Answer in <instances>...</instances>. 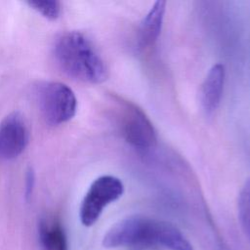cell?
<instances>
[{
  "mask_svg": "<svg viewBox=\"0 0 250 250\" xmlns=\"http://www.w3.org/2000/svg\"><path fill=\"white\" fill-rule=\"evenodd\" d=\"M39 239L44 250H67L64 230L56 220H42L39 224Z\"/></svg>",
  "mask_w": 250,
  "mask_h": 250,
  "instance_id": "cell-9",
  "label": "cell"
},
{
  "mask_svg": "<svg viewBox=\"0 0 250 250\" xmlns=\"http://www.w3.org/2000/svg\"><path fill=\"white\" fill-rule=\"evenodd\" d=\"M27 4L32 7V9H34L49 20H56L57 18H59L62 12L61 3L56 0L29 1L27 2Z\"/></svg>",
  "mask_w": 250,
  "mask_h": 250,
  "instance_id": "cell-11",
  "label": "cell"
},
{
  "mask_svg": "<svg viewBox=\"0 0 250 250\" xmlns=\"http://www.w3.org/2000/svg\"><path fill=\"white\" fill-rule=\"evenodd\" d=\"M34 183H35L34 172L32 171V169H29L25 176V195H26V197L30 196V194L32 193Z\"/></svg>",
  "mask_w": 250,
  "mask_h": 250,
  "instance_id": "cell-12",
  "label": "cell"
},
{
  "mask_svg": "<svg viewBox=\"0 0 250 250\" xmlns=\"http://www.w3.org/2000/svg\"><path fill=\"white\" fill-rule=\"evenodd\" d=\"M34 96L44 120L50 125L64 123L76 113L75 94L63 83L39 82L34 88Z\"/></svg>",
  "mask_w": 250,
  "mask_h": 250,
  "instance_id": "cell-3",
  "label": "cell"
},
{
  "mask_svg": "<svg viewBox=\"0 0 250 250\" xmlns=\"http://www.w3.org/2000/svg\"><path fill=\"white\" fill-rule=\"evenodd\" d=\"M103 245L105 248L150 246L168 250H193L175 226L143 216L128 217L113 225L104 234Z\"/></svg>",
  "mask_w": 250,
  "mask_h": 250,
  "instance_id": "cell-1",
  "label": "cell"
},
{
  "mask_svg": "<svg viewBox=\"0 0 250 250\" xmlns=\"http://www.w3.org/2000/svg\"><path fill=\"white\" fill-rule=\"evenodd\" d=\"M29 131L23 116L12 112L0 122V162L18 157L26 147Z\"/></svg>",
  "mask_w": 250,
  "mask_h": 250,
  "instance_id": "cell-6",
  "label": "cell"
},
{
  "mask_svg": "<svg viewBox=\"0 0 250 250\" xmlns=\"http://www.w3.org/2000/svg\"><path fill=\"white\" fill-rule=\"evenodd\" d=\"M124 192L122 181L114 176L97 178L88 188L80 205L79 217L83 226L91 227L100 218L104 209L119 199Z\"/></svg>",
  "mask_w": 250,
  "mask_h": 250,
  "instance_id": "cell-4",
  "label": "cell"
},
{
  "mask_svg": "<svg viewBox=\"0 0 250 250\" xmlns=\"http://www.w3.org/2000/svg\"><path fill=\"white\" fill-rule=\"evenodd\" d=\"M165 1H156L141 22L138 34V45L141 49L151 47L157 40L165 14Z\"/></svg>",
  "mask_w": 250,
  "mask_h": 250,
  "instance_id": "cell-8",
  "label": "cell"
},
{
  "mask_svg": "<svg viewBox=\"0 0 250 250\" xmlns=\"http://www.w3.org/2000/svg\"><path fill=\"white\" fill-rule=\"evenodd\" d=\"M225 66L222 63L214 64L208 71L199 91V103L207 113H213L219 106L224 90Z\"/></svg>",
  "mask_w": 250,
  "mask_h": 250,
  "instance_id": "cell-7",
  "label": "cell"
},
{
  "mask_svg": "<svg viewBox=\"0 0 250 250\" xmlns=\"http://www.w3.org/2000/svg\"><path fill=\"white\" fill-rule=\"evenodd\" d=\"M119 122L124 139L132 146L145 149L156 143L154 127L146 113L130 102L121 104Z\"/></svg>",
  "mask_w": 250,
  "mask_h": 250,
  "instance_id": "cell-5",
  "label": "cell"
},
{
  "mask_svg": "<svg viewBox=\"0 0 250 250\" xmlns=\"http://www.w3.org/2000/svg\"><path fill=\"white\" fill-rule=\"evenodd\" d=\"M53 55L60 68L74 79L97 84L107 77L104 59L82 32L66 31L60 34L55 40Z\"/></svg>",
  "mask_w": 250,
  "mask_h": 250,
  "instance_id": "cell-2",
  "label": "cell"
},
{
  "mask_svg": "<svg viewBox=\"0 0 250 250\" xmlns=\"http://www.w3.org/2000/svg\"><path fill=\"white\" fill-rule=\"evenodd\" d=\"M238 218L240 224L250 237V179H248L240 189L237 201Z\"/></svg>",
  "mask_w": 250,
  "mask_h": 250,
  "instance_id": "cell-10",
  "label": "cell"
}]
</instances>
